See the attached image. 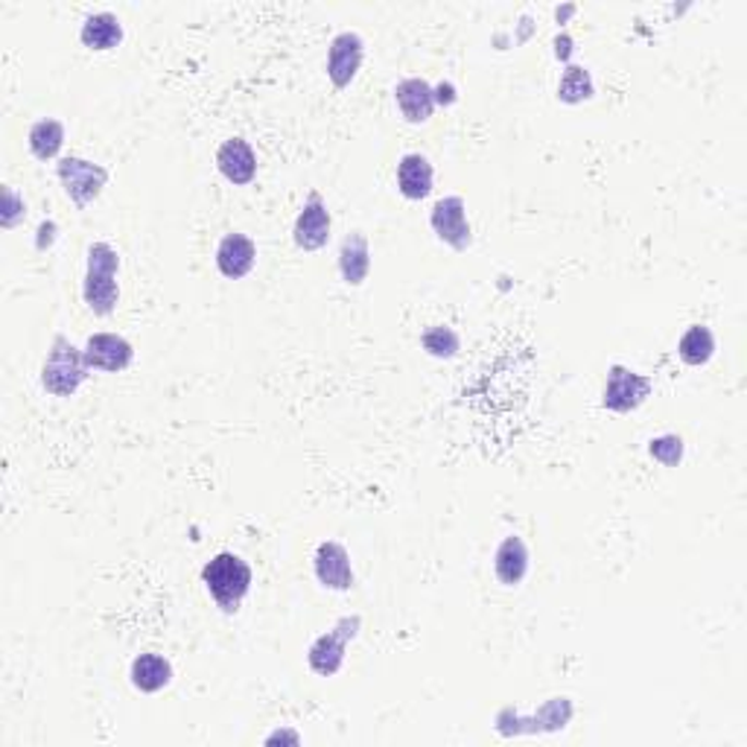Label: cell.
<instances>
[{
	"instance_id": "3957f363",
	"label": "cell",
	"mask_w": 747,
	"mask_h": 747,
	"mask_svg": "<svg viewBox=\"0 0 747 747\" xmlns=\"http://www.w3.org/2000/svg\"><path fill=\"white\" fill-rule=\"evenodd\" d=\"M88 365H85V353L68 339V336H56L47 360L41 365V386L47 395L53 397H73L88 377Z\"/></svg>"
},
{
	"instance_id": "6da1fadb",
	"label": "cell",
	"mask_w": 747,
	"mask_h": 747,
	"mask_svg": "<svg viewBox=\"0 0 747 747\" xmlns=\"http://www.w3.org/2000/svg\"><path fill=\"white\" fill-rule=\"evenodd\" d=\"M120 254L109 243L88 245V266H85V284H82V298L94 315H111L118 310L120 287Z\"/></svg>"
},
{
	"instance_id": "52a82bcc",
	"label": "cell",
	"mask_w": 747,
	"mask_h": 747,
	"mask_svg": "<svg viewBox=\"0 0 747 747\" xmlns=\"http://www.w3.org/2000/svg\"><path fill=\"white\" fill-rule=\"evenodd\" d=\"M651 377L630 371L628 365H611L607 369V383L602 391V406L611 412H634L651 397Z\"/></svg>"
},
{
	"instance_id": "f546056e",
	"label": "cell",
	"mask_w": 747,
	"mask_h": 747,
	"mask_svg": "<svg viewBox=\"0 0 747 747\" xmlns=\"http://www.w3.org/2000/svg\"><path fill=\"white\" fill-rule=\"evenodd\" d=\"M569 53H573V38H569L567 33H564V36L555 38V56H558L561 62H567Z\"/></svg>"
},
{
	"instance_id": "5b68a950",
	"label": "cell",
	"mask_w": 747,
	"mask_h": 747,
	"mask_svg": "<svg viewBox=\"0 0 747 747\" xmlns=\"http://www.w3.org/2000/svg\"><path fill=\"white\" fill-rule=\"evenodd\" d=\"M573 701L569 698H550L534 715H520L511 707L496 712V730L503 736H522V733H558L573 721Z\"/></svg>"
},
{
	"instance_id": "7c38bea8",
	"label": "cell",
	"mask_w": 747,
	"mask_h": 747,
	"mask_svg": "<svg viewBox=\"0 0 747 747\" xmlns=\"http://www.w3.org/2000/svg\"><path fill=\"white\" fill-rule=\"evenodd\" d=\"M82 353H85V365L91 371H106V374H118L135 360L132 342L118 334H94L85 342Z\"/></svg>"
},
{
	"instance_id": "ac0fdd59",
	"label": "cell",
	"mask_w": 747,
	"mask_h": 747,
	"mask_svg": "<svg viewBox=\"0 0 747 747\" xmlns=\"http://www.w3.org/2000/svg\"><path fill=\"white\" fill-rule=\"evenodd\" d=\"M371 272L369 237L362 231H351L339 245V275L348 287H362Z\"/></svg>"
},
{
	"instance_id": "2e32d148",
	"label": "cell",
	"mask_w": 747,
	"mask_h": 747,
	"mask_svg": "<svg viewBox=\"0 0 747 747\" xmlns=\"http://www.w3.org/2000/svg\"><path fill=\"white\" fill-rule=\"evenodd\" d=\"M433 179L435 170L430 158L421 153H406L400 161H397V190L403 193L406 198L412 202H421L433 193Z\"/></svg>"
},
{
	"instance_id": "e0dca14e",
	"label": "cell",
	"mask_w": 747,
	"mask_h": 747,
	"mask_svg": "<svg viewBox=\"0 0 747 747\" xmlns=\"http://www.w3.org/2000/svg\"><path fill=\"white\" fill-rule=\"evenodd\" d=\"M529 546L517 534H508L494 552V576L503 587L522 585V578L529 573Z\"/></svg>"
},
{
	"instance_id": "d4e9b609",
	"label": "cell",
	"mask_w": 747,
	"mask_h": 747,
	"mask_svg": "<svg viewBox=\"0 0 747 747\" xmlns=\"http://www.w3.org/2000/svg\"><path fill=\"white\" fill-rule=\"evenodd\" d=\"M684 438L675 433H666V435H658V438H651L649 442V453L651 459L660 461L663 468H677L680 461H684Z\"/></svg>"
},
{
	"instance_id": "4fadbf2b",
	"label": "cell",
	"mask_w": 747,
	"mask_h": 747,
	"mask_svg": "<svg viewBox=\"0 0 747 747\" xmlns=\"http://www.w3.org/2000/svg\"><path fill=\"white\" fill-rule=\"evenodd\" d=\"M217 167L234 188H245L257 179V155L245 137H228L226 144L219 146Z\"/></svg>"
},
{
	"instance_id": "5bb4252c",
	"label": "cell",
	"mask_w": 747,
	"mask_h": 747,
	"mask_svg": "<svg viewBox=\"0 0 747 747\" xmlns=\"http://www.w3.org/2000/svg\"><path fill=\"white\" fill-rule=\"evenodd\" d=\"M257 263V245L252 237L245 234H226L217 245V269L222 278L240 280L254 269Z\"/></svg>"
},
{
	"instance_id": "8992f818",
	"label": "cell",
	"mask_w": 747,
	"mask_h": 747,
	"mask_svg": "<svg viewBox=\"0 0 747 747\" xmlns=\"http://www.w3.org/2000/svg\"><path fill=\"white\" fill-rule=\"evenodd\" d=\"M56 176L62 181L64 193L71 198L73 205L88 207L94 198H99L103 188L109 184V170L103 164L85 161V158H76V155H64L56 164Z\"/></svg>"
},
{
	"instance_id": "ffe728a7",
	"label": "cell",
	"mask_w": 747,
	"mask_h": 747,
	"mask_svg": "<svg viewBox=\"0 0 747 747\" xmlns=\"http://www.w3.org/2000/svg\"><path fill=\"white\" fill-rule=\"evenodd\" d=\"M80 38L88 50H115L123 41V24L111 12H94L82 24Z\"/></svg>"
},
{
	"instance_id": "4316f807",
	"label": "cell",
	"mask_w": 747,
	"mask_h": 747,
	"mask_svg": "<svg viewBox=\"0 0 747 747\" xmlns=\"http://www.w3.org/2000/svg\"><path fill=\"white\" fill-rule=\"evenodd\" d=\"M435 106H453L456 103V85L453 82H438L433 88Z\"/></svg>"
},
{
	"instance_id": "603a6c76",
	"label": "cell",
	"mask_w": 747,
	"mask_h": 747,
	"mask_svg": "<svg viewBox=\"0 0 747 747\" xmlns=\"http://www.w3.org/2000/svg\"><path fill=\"white\" fill-rule=\"evenodd\" d=\"M593 94H595V85H593L590 71L581 68V64H569L558 82V99H564V103L573 106V103H585V99H590Z\"/></svg>"
},
{
	"instance_id": "cb8c5ba5",
	"label": "cell",
	"mask_w": 747,
	"mask_h": 747,
	"mask_svg": "<svg viewBox=\"0 0 747 747\" xmlns=\"http://www.w3.org/2000/svg\"><path fill=\"white\" fill-rule=\"evenodd\" d=\"M421 345H423V351L430 353V357H435V360H453V357L459 353L461 339L453 327L435 325L423 330Z\"/></svg>"
},
{
	"instance_id": "9a60e30c",
	"label": "cell",
	"mask_w": 747,
	"mask_h": 747,
	"mask_svg": "<svg viewBox=\"0 0 747 747\" xmlns=\"http://www.w3.org/2000/svg\"><path fill=\"white\" fill-rule=\"evenodd\" d=\"M397 109L409 123H426L435 111V94L433 85L421 76H409V80L397 82L395 88Z\"/></svg>"
},
{
	"instance_id": "83f0119b",
	"label": "cell",
	"mask_w": 747,
	"mask_h": 747,
	"mask_svg": "<svg viewBox=\"0 0 747 747\" xmlns=\"http://www.w3.org/2000/svg\"><path fill=\"white\" fill-rule=\"evenodd\" d=\"M53 240H56V222H41L38 226V249L45 252V249H50L53 245Z\"/></svg>"
},
{
	"instance_id": "8fae6325",
	"label": "cell",
	"mask_w": 747,
	"mask_h": 747,
	"mask_svg": "<svg viewBox=\"0 0 747 747\" xmlns=\"http://www.w3.org/2000/svg\"><path fill=\"white\" fill-rule=\"evenodd\" d=\"M365 59V41L360 33H339L327 47V76L336 88H348Z\"/></svg>"
},
{
	"instance_id": "44dd1931",
	"label": "cell",
	"mask_w": 747,
	"mask_h": 747,
	"mask_svg": "<svg viewBox=\"0 0 747 747\" xmlns=\"http://www.w3.org/2000/svg\"><path fill=\"white\" fill-rule=\"evenodd\" d=\"M27 144L29 153L36 155L38 161H53L64 146V123L56 118L38 120V123H33V129H29Z\"/></svg>"
},
{
	"instance_id": "277c9868",
	"label": "cell",
	"mask_w": 747,
	"mask_h": 747,
	"mask_svg": "<svg viewBox=\"0 0 747 747\" xmlns=\"http://www.w3.org/2000/svg\"><path fill=\"white\" fill-rule=\"evenodd\" d=\"M362 616L353 613V616H342L336 622L334 628L322 634L315 639L310 651H306V666L313 668L318 677H334L345 663V651H348V642L360 637Z\"/></svg>"
},
{
	"instance_id": "484cf974",
	"label": "cell",
	"mask_w": 747,
	"mask_h": 747,
	"mask_svg": "<svg viewBox=\"0 0 747 747\" xmlns=\"http://www.w3.org/2000/svg\"><path fill=\"white\" fill-rule=\"evenodd\" d=\"M27 217V205H24V198L15 193L12 188L3 190V228H15L19 226V219Z\"/></svg>"
},
{
	"instance_id": "d6986e66",
	"label": "cell",
	"mask_w": 747,
	"mask_h": 747,
	"mask_svg": "<svg viewBox=\"0 0 747 747\" xmlns=\"http://www.w3.org/2000/svg\"><path fill=\"white\" fill-rule=\"evenodd\" d=\"M129 677H132V686H135L137 692L155 695L161 692L164 686H170L172 663L164 658V654L146 651V654H137V658L132 660Z\"/></svg>"
},
{
	"instance_id": "7402d4cb",
	"label": "cell",
	"mask_w": 747,
	"mask_h": 747,
	"mask_svg": "<svg viewBox=\"0 0 747 747\" xmlns=\"http://www.w3.org/2000/svg\"><path fill=\"white\" fill-rule=\"evenodd\" d=\"M712 353H715V336H712L710 327H686V334L680 336V342H677V357H680L686 365L701 369V365H707V362L712 360Z\"/></svg>"
},
{
	"instance_id": "30bf717a",
	"label": "cell",
	"mask_w": 747,
	"mask_h": 747,
	"mask_svg": "<svg viewBox=\"0 0 747 747\" xmlns=\"http://www.w3.org/2000/svg\"><path fill=\"white\" fill-rule=\"evenodd\" d=\"M313 569L318 585L325 590H336V593H348L353 585H357V576H353L351 555L345 550L342 543L325 541L318 543L313 558Z\"/></svg>"
},
{
	"instance_id": "f1b7e54d",
	"label": "cell",
	"mask_w": 747,
	"mask_h": 747,
	"mask_svg": "<svg viewBox=\"0 0 747 747\" xmlns=\"http://www.w3.org/2000/svg\"><path fill=\"white\" fill-rule=\"evenodd\" d=\"M278 742H289V745H301V736H298L296 730H275L269 738H266V745H278Z\"/></svg>"
},
{
	"instance_id": "9c48e42d",
	"label": "cell",
	"mask_w": 747,
	"mask_h": 747,
	"mask_svg": "<svg viewBox=\"0 0 747 747\" xmlns=\"http://www.w3.org/2000/svg\"><path fill=\"white\" fill-rule=\"evenodd\" d=\"M330 228H334V219H330L325 198H322V193L313 190L310 198L304 202V207H301V214H298L296 228H292V240L304 252H318L330 240Z\"/></svg>"
},
{
	"instance_id": "ba28073f",
	"label": "cell",
	"mask_w": 747,
	"mask_h": 747,
	"mask_svg": "<svg viewBox=\"0 0 747 747\" xmlns=\"http://www.w3.org/2000/svg\"><path fill=\"white\" fill-rule=\"evenodd\" d=\"M430 226L435 237L447 243L456 252H468L473 245V228L468 222V205L461 196H444L433 205L430 214Z\"/></svg>"
},
{
	"instance_id": "7a4b0ae2",
	"label": "cell",
	"mask_w": 747,
	"mask_h": 747,
	"mask_svg": "<svg viewBox=\"0 0 747 747\" xmlns=\"http://www.w3.org/2000/svg\"><path fill=\"white\" fill-rule=\"evenodd\" d=\"M202 581L222 611L237 613V607L252 590V567L234 552H219L202 569Z\"/></svg>"
}]
</instances>
